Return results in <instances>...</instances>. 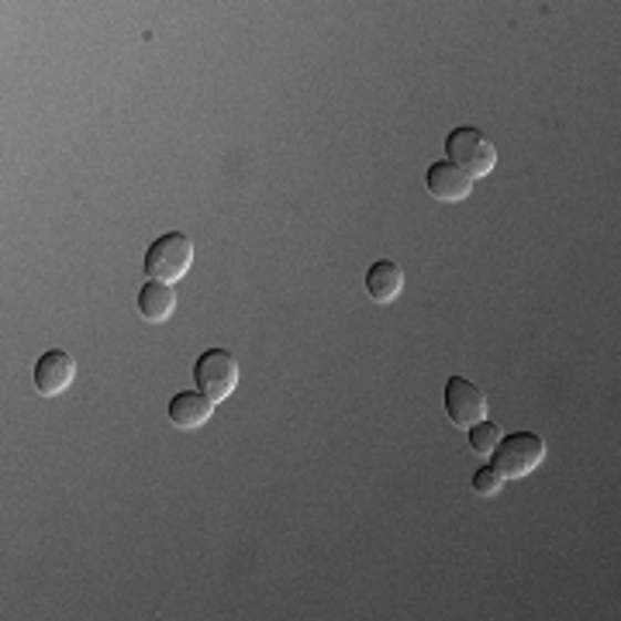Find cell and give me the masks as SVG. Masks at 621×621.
<instances>
[{
	"instance_id": "obj_9",
	"label": "cell",
	"mask_w": 621,
	"mask_h": 621,
	"mask_svg": "<svg viewBox=\"0 0 621 621\" xmlns=\"http://www.w3.org/2000/svg\"><path fill=\"white\" fill-rule=\"evenodd\" d=\"M404 290V270L394 259H376L366 270V293L376 304H391Z\"/></svg>"
},
{
	"instance_id": "obj_7",
	"label": "cell",
	"mask_w": 621,
	"mask_h": 621,
	"mask_svg": "<svg viewBox=\"0 0 621 621\" xmlns=\"http://www.w3.org/2000/svg\"><path fill=\"white\" fill-rule=\"evenodd\" d=\"M425 187H428V194H432L435 200L459 204V200L469 197L473 180H469V176H466L463 169H456L449 159H442V163H432V166H428V173H425Z\"/></svg>"
},
{
	"instance_id": "obj_1",
	"label": "cell",
	"mask_w": 621,
	"mask_h": 621,
	"mask_svg": "<svg viewBox=\"0 0 621 621\" xmlns=\"http://www.w3.org/2000/svg\"><path fill=\"white\" fill-rule=\"evenodd\" d=\"M546 459V438L539 432H511L500 435L497 449L490 453V466L505 480H521Z\"/></svg>"
},
{
	"instance_id": "obj_8",
	"label": "cell",
	"mask_w": 621,
	"mask_h": 621,
	"mask_svg": "<svg viewBox=\"0 0 621 621\" xmlns=\"http://www.w3.org/2000/svg\"><path fill=\"white\" fill-rule=\"evenodd\" d=\"M166 414H169L173 428H184V432H190V428H200V425L211 422V414H215V401H207L200 391H184V394H176V397L169 401Z\"/></svg>"
},
{
	"instance_id": "obj_12",
	"label": "cell",
	"mask_w": 621,
	"mask_h": 621,
	"mask_svg": "<svg viewBox=\"0 0 621 621\" xmlns=\"http://www.w3.org/2000/svg\"><path fill=\"white\" fill-rule=\"evenodd\" d=\"M469 484H473V490H477L480 497H494L500 487H505V477H500L494 466H480L477 473H473Z\"/></svg>"
},
{
	"instance_id": "obj_4",
	"label": "cell",
	"mask_w": 621,
	"mask_h": 621,
	"mask_svg": "<svg viewBox=\"0 0 621 621\" xmlns=\"http://www.w3.org/2000/svg\"><path fill=\"white\" fill-rule=\"evenodd\" d=\"M194 380H197V391L207 401L221 404L228 394H235V387H239V360H235L228 349H207L194 363Z\"/></svg>"
},
{
	"instance_id": "obj_11",
	"label": "cell",
	"mask_w": 621,
	"mask_h": 621,
	"mask_svg": "<svg viewBox=\"0 0 621 621\" xmlns=\"http://www.w3.org/2000/svg\"><path fill=\"white\" fill-rule=\"evenodd\" d=\"M469 432V449L477 453V456H490L494 449H497V442H500V428L494 425V422H477L473 428H466Z\"/></svg>"
},
{
	"instance_id": "obj_5",
	"label": "cell",
	"mask_w": 621,
	"mask_h": 621,
	"mask_svg": "<svg viewBox=\"0 0 621 621\" xmlns=\"http://www.w3.org/2000/svg\"><path fill=\"white\" fill-rule=\"evenodd\" d=\"M446 414L456 428H473L487 418V397L477 383L466 376H449L446 380Z\"/></svg>"
},
{
	"instance_id": "obj_6",
	"label": "cell",
	"mask_w": 621,
	"mask_h": 621,
	"mask_svg": "<svg viewBox=\"0 0 621 621\" xmlns=\"http://www.w3.org/2000/svg\"><path fill=\"white\" fill-rule=\"evenodd\" d=\"M73 380H76V363H73L70 352H63V349H49L45 356L35 363V391L42 397L63 394Z\"/></svg>"
},
{
	"instance_id": "obj_3",
	"label": "cell",
	"mask_w": 621,
	"mask_h": 621,
	"mask_svg": "<svg viewBox=\"0 0 621 621\" xmlns=\"http://www.w3.org/2000/svg\"><path fill=\"white\" fill-rule=\"evenodd\" d=\"M194 266V242L184 231H166L145 249V277L159 283H176L184 280Z\"/></svg>"
},
{
	"instance_id": "obj_2",
	"label": "cell",
	"mask_w": 621,
	"mask_h": 621,
	"mask_svg": "<svg viewBox=\"0 0 621 621\" xmlns=\"http://www.w3.org/2000/svg\"><path fill=\"white\" fill-rule=\"evenodd\" d=\"M446 156L469 180H480V176H490L497 166V145L480 128L463 125L446 135Z\"/></svg>"
},
{
	"instance_id": "obj_10",
	"label": "cell",
	"mask_w": 621,
	"mask_h": 621,
	"mask_svg": "<svg viewBox=\"0 0 621 621\" xmlns=\"http://www.w3.org/2000/svg\"><path fill=\"white\" fill-rule=\"evenodd\" d=\"M173 311H176V293H173L169 283H159V280L142 283V290H138V314L145 321L163 324Z\"/></svg>"
}]
</instances>
